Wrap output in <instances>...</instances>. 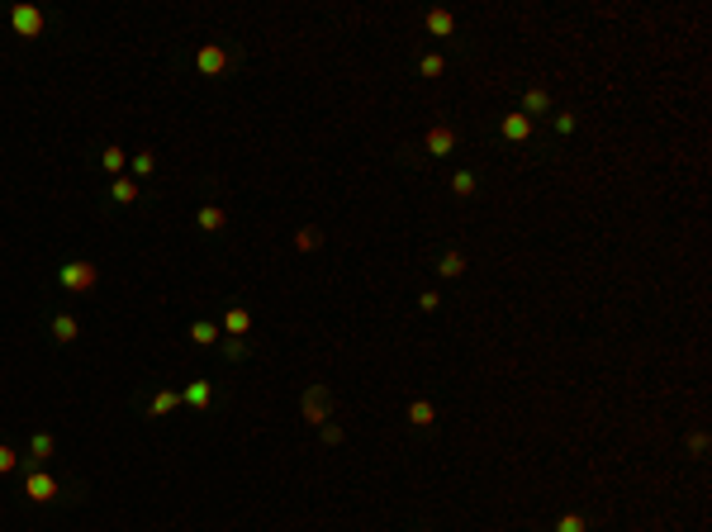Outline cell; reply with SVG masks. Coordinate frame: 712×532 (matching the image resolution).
Returning <instances> with one entry per match:
<instances>
[{"mask_svg": "<svg viewBox=\"0 0 712 532\" xmlns=\"http://www.w3.org/2000/svg\"><path fill=\"white\" fill-rule=\"evenodd\" d=\"M233 67V57H228V48H219V43H205L200 53H195V72L200 77H223Z\"/></svg>", "mask_w": 712, "mask_h": 532, "instance_id": "7a4b0ae2", "label": "cell"}, {"mask_svg": "<svg viewBox=\"0 0 712 532\" xmlns=\"http://www.w3.org/2000/svg\"><path fill=\"white\" fill-rule=\"evenodd\" d=\"M185 404H195V409H205V404H209V399H214V390H209V385H205V380H195V385H190V390H185Z\"/></svg>", "mask_w": 712, "mask_h": 532, "instance_id": "2e32d148", "label": "cell"}, {"mask_svg": "<svg viewBox=\"0 0 712 532\" xmlns=\"http://www.w3.org/2000/svg\"><path fill=\"white\" fill-rule=\"evenodd\" d=\"M109 195H114L119 205H133V200H138V186H133V181H114V190H109Z\"/></svg>", "mask_w": 712, "mask_h": 532, "instance_id": "603a6c76", "label": "cell"}, {"mask_svg": "<svg viewBox=\"0 0 712 532\" xmlns=\"http://www.w3.org/2000/svg\"><path fill=\"white\" fill-rule=\"evenodd\" d=\"M299 409H304L309 423H328V418H333V390H328V385H309L304 399H299Z\"/></svg>", "mask_w": 712, "mask_h": 532, "instance_id": "6da1fadb", "label": "cell"}, {"mask_svg": "<svg viewBox=\"0 0 712 532\" xmlns=\"http://www.w3.org/2000/svg\"><path fill=\"white\" fill-rule=\"evenodd\" d=\"M418 72H422V77H442V72H447V57L427 53V57H422V62H418Z\"/></svg>", "mask_w": 712, "mask_h": 532, "instance_id": "7402d4cb", "label": "cell"}, {"mask_svg": "<svg viewBox=\"0 0 712 532\" xmlns=\"http://www.w3.org/2000/svg\"><path fill=\"white\" fill-rule=\"evenodd\" d=\"M688 447H693V456H703V452H708V432H693V437H688Z\"/></svg>", "mask_w": 712, "mask_h": 532, "instance_id": "f546056e", "label": "cell"}, {"mask_svg": "<svg viewBox=\"0 0 712 532\" xmlns=\"http://www.w3.org/2000/svg\"><path fill=\"white\" fill-rule=\"evenodd\" d=\"M555 532H589V523H584L580 513H560L555 518Z\"/></svg>", "mask_w": 712, "mask_h": 532, "instance_id": "44dd1931", "label": "cell"}, {"mask_svg": "<svg viewBox=\"0 0 712 532\" xmlns=\"http://www.w3.org/2000/svg\"><path fill=\"white\" fill-rule=\"evenodd\" d=\"M575 129H580L575 114H555V133H575Z\"/></svg>", "mask_w": 712, "mask_h": 532, "instance_id": "4316f807", "label": "cell"}, {"mask_svg": "<svg viewBox=\"0 0 712 532\" xmlns=\"http://www.w3.org/2000/svg\"><path fill=\"white\" fill-rule=\"evenodd\" d=\"M77 333H81V323L72 319V314H57V319H53V338H57V343H77Z\"/></svg>", "mask_w": 712, "mask_h": 532, "instance_id": "9a60e30c", "label": "cell"}, {"mask_svg": "<svg viewBox=\"0 0 712 532\" xmlns=\"http://www.w3.org/2000/svg\"><path fill=\"white\" fill-rule=\"evenodd\" d=\"M456 143H461V138H456L451 124H432L427 138H422V152H427V157H447V152H456Z\"/></svg>", "mask_w": 712, "mask_h": 532, "instance_id": "277c9868", "label": "cell"}, {"mask_svg": "<svg viewBox=\"0 0 712 532\" xmlns=\"http://www.w3.org/2000/svg\"><path fill=\"white\" fill-rule=\"evenodd\" d=\"M100 162H105V171H119V166H124V148H105Z\"/></svg>", "mask_w": 712, "mask_h": 532, "instance_id": "484cf974", "label": "cell"}, {"mask_svg": "<svg viewBox=\"0 0 712 532\" xmlns=\"http://www.w3.org/2000/svg\"><path fill=\"white\" fill-rule=\"evenodd\" d=\"M57 281H62V290H90L95 281H100V271L90 262H67L62 271H57Z\"/></svg>", "mask_w": 712, "mask_h": 532, "instance_id": "3957f363", "label": "cell"}, {"mask_svg": "<svg viewBox=\"0 0 712 532\" xmlns=\"http://www.w3.org/2000/svg\"><path fill=\"white\" fill-rule=\"evenodd\" d=\"M24 494L33 499V504H53V499H57V480L48 476V471H29Z\"/></svg>", "mask_w": 712, "mask_h": 532, "instance_id": "8992f818", "label": "cell"}, {"mask_svg": "<svg viewBox=\"0 0 712 532\" xmlns=\"http://www.w3.org/2000/svg\"><path fill=\"white\" fill-rule=\"evenodd\" d=\"M409 423H413V428H432V423H437V409H432L427 399H413V404H409Z\"/></svg>", "mask_w": 712, "mask_h": 532, "instance_id": "7c38bea8", "label": "cell"}, {"mask_svg": "<svg viewBox=\"0 0 712 532\" xmlns=\"http://www.w3.org/2000/svg\"><path fill=\"white\" fill-rule=\"evenodd\" d=\"M323 442H328V447H338V442H342V428H338V423H323Z\"/></svg>", "mask_w": 712, "mask_h": 532, "instance_id": "83f0119b", "label": "cell"}, {"mask_svg": "<svg viewBox=\"0 0 712 532\" xmlns=\"http://www.w3.org/2000/svg\"><path fill=\"white\" fill-rule=\"evenodd\" d=\"M499 129H503L508 143H528V138H532V119H528V114H503Z\"/></svg>", "mask_w": 712, "mask_h": 532, "instance_id": "52a82bcc", "label": "cell"}, {"mask_svg": "<svg viewBox=\"0 0 712 532\" xmlns=\"http://www.w3.org/2000/svg\"><path fill=\"white\" fill-rule=\"evenodd\" d=\"M318 242H323V233H318V228H299V233H294V247H299V252H314Z\"/></svg>", "mask_w": 712, "mask_h": 532, "instance_id": "ffe728a7", "label": "cell"}, {"mask_svg": "<svg viewBox=\"0 0 712 532\" xmlns=\"http://www.w3.org/2000/svg\"><path fill=\"white\" fill-rule=\"evenodd\" d=\"M223 333H233V338H242V333H252V314H247L242 304H233V309L223 314Z\"/></svg>", "mask_w": 712, "mask_h": 532, "instance_id": "30bf717a", "label": "cell"}, {"mask_svg": "<svg viewBox=\"0 0 712 532\" xmlns=\"http://www.w3.org/2000/svg\"><path fill=\"white\" fill-rule=\"evenodd\" d=\"M152 166H157L152 152H138V157H133V171H138V176H152Z\"/></svg>", "mask_w": 712, "mask_h": 532, "instance_id": "cb8c5ba5", "label": "cell"}, {"mask_svg": "<svg viewBox=\"0 0 712 532\" xmlns=\"http://www.w3.org/2000/svg\"><path fill=\"white\" fill-rule=\"evenodd\" d=\"M475 186H480V181H475V171H456V176H451V190H456L461 200H470Z\"/></svg>", "mask_w": 712, "mask_h": 532, "instance_id": "e0dca14e", "label": "cell"}, {"mask_svg": "<svg viewBox=\"0 0 712 532\" xmlns=\"http://www.w3.org/2000/svg\"><path fill=\"white\" fill-rule=\"evenodd\" d=\"M461 271H466V257H461V252H442V257H437V276H442V281H456Z\"/></svg>", "mask_w": 712, "mask_h": 532, "instance_id": "5bb4252c", "label": "cell"}, {"mask_svg": "<svg viewBox=\"0 0 712 532\" xmlns=\"http://www.w3.org/2000/svg\"><path fill=\"white\" fill-rule=\"evenodd\" d=\"M15 466H19V456L10 452V447H0V476H5V471H15Z\"/></svg>", "mask_w": 712, "mask_h": 532, "instance_id": "f1b7e54d", "label": "cell"}, {"mask_svg": "<svg viewBox=\"0 0 712 532\" xmlns=\"http://www.w3.org/2000/svg\"><path fill=\"white\" fill-rule=\"evenodd\" d=\"M427 33L432 38H451L456 33V15L451 10H427Z\"/></svg>", "mask_w": 712, "mask_h": 532, "instance_id": "9c48e42d", "label": "cell"}, {"mask_svg": "<svg viewBox=\"0 0 712 532\" xmlns=\"http://www.w3.org/2000/svg\"><path fill=\"white\" fill-rule=\"evenodd\" d=\"M223 357H233V361H242V357H247V347H242V343H223Z\"/></svg>", "mask_w": 712, "mask_h": 532, "instance_id": "4dcf8cb0", "label": "cell"}, {"mask_svg": "<svg viewBox=\"0 0 712 532\" xmlns=\"http://www.w3.org/2000/svg\"><path fill=\"white\" fill-rule=\"evenodd\" d=\"M190 338H195L200 347H214V343H219V328H214V323H195V328H190Z\"/></svg>", "mask_w": 712, "mask_h": 532, "instance_id": "d6986e66", "label": "cell"}, {"mask_svg": "<svg viewBox=\"0 0 712 532\" xmlns=\"http://www.w3.org/2000/svg\"><path fill=\"white\" fill-rule=\"evenodd\" d=\"M176 404H181V395H171V390H161V395L152 399V404H148V414H152V418H161V414H171Z\"/></svg>", "mask_w": 712, "mask_h": 532, "instance_id": "ac0fdd59", "label": "cell"}, {"mask_svg": "<svg viewBox=\"0 0 712 532\" xmlns=\"http://www.w3.org/2000/svg\"><path fill=\"white\" fill-rule=\"evenodd\" d=\"M418 309H422V314H437V309H442L437 290H422V295H418Z\"/></svg>", "mask_w": 712, "mask_h": 532, "instance_id": "d4e9b609", "label": "cell"}, {"mask_svg": "<svg viewBox=\"0 0 712 532\" xmlns=\"http://www.w3.org/2000/svg\"><path fill=\"white\" fill-rule=\"evenodd\" d=\"M29 452H33V461H38V466H43V461H53V452H57V437H53V432H33Z\"/></svg>", "mask_w": 712, "mask_h": 532, "instance_id": "8fae6325", "label": "cell"}, {"mask_svg": "<svg viewBox=\"0 0 712 532\" xmlns=\"http://www.w3.org/2000/svg\"><path fill=\"white\" fill-rule=\"evenodd\" d=\"M546 109H551V91L528 86V91H523V109H518V114H528V119H532V114H546Z\"/></svg>", "mask_w": 712, "mask_h": 532, "instance_id": "ba28073f", "label": "cell"}, {"mask_svg": "<svg viewBox=\"0 0 712 532\" xmlns=\"http://www.w3.org/2000/svg\"><path fill=\"white\" fill-rule=\"evenodd\" d=\"M10 24H15L19 38H38L48 19H43V10H33V5H15V10H10Z\"/></svg>", "mask_w": 712, "mask_h": 532, "instance_id": "5b68a950", "label": "cell"}, {"mask_svg": "<svg viewBox=\"0 0 712 532\" xmlns=\"http://www.w3.org/2000/svg\"><path fill=\"white\" fill-rule=\"evenodd\" d=\"M195 224H200V228H205V233H219V228H223V224H228V210H219V205H205V210H200V219H195Z\"/></svg>", "mask_w": 712, "mask_h": 532, "instance_id": "4fadbf2b", "label": "cell"}]
</instances>
